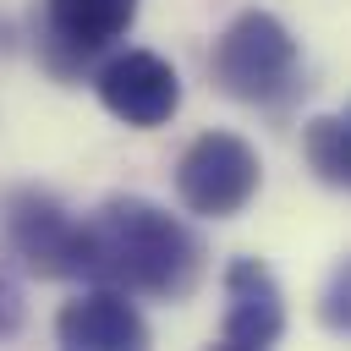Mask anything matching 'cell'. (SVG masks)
Here are the masks:
<instances>
[{
    "label": "cell",
    "mask_w": 351,
    "mask_h": 351,
    "mask_svg": "<svg viewBox=\"0 0 351 351\" xmlns=\"http://www.w3.org/2000/svg\"><path fill=\"white\" fill-rule=\"evenodd\" d=\"M16 318H22V307H16V291H11V280L0 274V335H11V329H16Z\"/></svg>",
    "instance_id": "11"
},
{
    "label": "cell",
    "mask_w": 351,
    "mask_h": 351,
    "mask_svg": "<svg viewBox=\"0 0 351 351\" xmlns=\"http://www.w3.org/2000/svg\"><path fill=\"white\" fill-rule=\"evenodd\" d=\"M285 335V296L280 280L258 258H230L225 269V324L219 346L225 351H263Z\"/></svg>",
    "instance_id": "6"
},
{
    "label": "cell",
    "mask_w": 351,
    "mask_h": 351,
    "mask_svg": "<svg viewBox=\"0 0 351 351\" xmlns=\"http://www.w3.org/2000/svg\"><path fill=\"white\" fill-rule=\"evenodd\" d=\"M346 115H351V110H346Z\"/></svg>",
    "instance_id": "12"
},
{
    "label": "cell",
    "mask_w": 351,
    "mask_h": 351,
    "mask_svg": "<svg viewBox=\"0 0 351 351\" xmlns=\"http://www.w3.org/2000/svg\"><path fill=\"white\" fill-rule=\"evenodd\" d=\"M82 252L77 274L93 285H115L126 296H192L203 280V241L148 197H104L88 219H77Z\"/></svg>",
    "instance_id": "1"
},
{
    "label": "cell",
    "mask_w": 351,
    "mask_h": 351,
    "mask_svg": "<svg viewBox=\"0 0 351 351\" xmlns=\"http://www.w3.org/2000/svg\"><path fill=\"white\" fill-rule=\"evenodd\" d=\"M93 88H99V104L115 121L137 126V132H154V126H165L181 110V77L154 49H126V55L104 60V71L93 77Z\"/></svg>",
    "instance_id": "5"
},
{
    "label": "cell",
    "mask_w": 351,
    "mask_h": 351,
    "mask_svg": "<svg viewBox=\"0 0 351 351\" xmlns=\"http://www.w3.org/2000/svg\"><path fill=\"white\" fill-rule=\"evenodd\" d=\"M302 154L324 186L351 192V115H313L302 132Z\"/></svg>",
    "instance_id": "9"
},
{
    "label": "cell",
    "mask_w": 351,
    "mask_h": 351,
    "mask_svg": "<svg viewBox=\"0 0 351 351\" xmlns=\"http://www.w3.org/2000/svg\"><path fill=\"white\" fill-rule=\"evenodd\" d=\"M44 16L55 44H66L71 55H93V49H110L137 22V0H49Z\"/></svg>",
    "instance_id": "8"
},
{
    "label": "cell",
    "mask_w": 351,
    "mask_h": 351,
    "mask_svg": "<svg viewBox=\"0 0 351 351\" xmlns=\"http://www.w3.org/2000/svg\"><path fill=\"white\" fill-rule=\"evenodd\" d=\"M208 71H214L219 93H230L241 104H274L296 77V38L274 11H241L219 33Z\"/></svg>",
    "instance_id": "2"
},
{
    "label": "cell",
    "mask_w": 351,
    "mask_h": 351,
    "mask_svg": "<svg viewBox=\"0 0 351 351\" xmlns=\"http://www.w3.org/2000/svg\"><path fill=\"white\" fill-rule=\"evenodd\" d=\"M263 165L258 148L236 132H203L186 143L181 165H176V197L203 214V219H230L258 197Z\"/></svg>",
    "instance_id": "3"
},
{
    "label": "cell",
    "mask_w": 351,
    "mask_h": 351,
    "mask_svg": "<svg viewBox=\"0 0 351 351\" xmlns=\"http://www.w3.org/2000/svg\"><path fill=\"white\" fill-rule=\"evenodd\" d=\"M55 340L71 351H143L154 340L148 318L126 302V291L115 285H93L82 296H71L55 313Z\"/></svg>",
    "instance_id": "7"
},
{
    "label": "cell",
    "mask_w": 351,
    "mask_h": 351,
    "mask_svg": "<svg viewBox=\"0 0 351 351\" xmlns=\"http://www.w3.org/2000/svg\"><path fill=\"white\" fill-rule=\"evenodd\" d=\"M318 318H324V329L351 335V258H340V263L329 269L324 296H318Z\"/></svg>",
    "instance_id": "10"
},
{
    "label": "cell",
    "mask_w": 351,
    "mask_h": 351,
    "mask_svg": "<svg viewBox=\"0 0 351 351\" xmlns=\"http://www.w3.org/2000/svg\"><path fill=\"white\" fill-rule=\"evenodd\" d=\"M5 247L22 258V269L44 274V280H71L77 274V252H82V230L77 219L49 197V192H11L5 197Z\"/></svg>",
    "instance_id": "4"
}]
</instances>
